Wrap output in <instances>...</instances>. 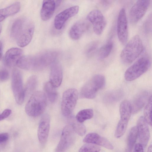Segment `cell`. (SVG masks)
Returning <instances> with one entry per match:
<instances>
[{
    "label": "cell",
    "mask_w": 152,
    "mask_h": 152,
    "mask_svg": "<svg viewBox=\"0 0 152 152\" xmlns=\"http://www.w3.org/2000/svg\"><path fill=\"white\" fill-rule=\"evenodd\" d=\"M78 96L77 91L75 88L67 89L63 94L61 102L62 114L65 117L69 116L76 105Z\"/></svg>",
    "instance_id": "cell-7"
},
{
    "label": "cell",
    "mask_w": 152,
    "mask_h": 152,
    "mask_svg": "<svg viewBox=\"0 0 152 152\" xmlns=\"http://www.w3.org/2000/svg\"><path fill=\"white\" fill-rule=\"evenodd\" d=\"M138 136L136 126L132 127L130 129L127 138V151L128 152H131L137 140Z\"/></svg>",
    "instance_id": "cell-25"
},
{
    "label": "cell",
    "mask_w": 152,
    "mask_h": 152,
    "mask_svg": "<svg viewBox=\"0 0 152 152\" xmlns=\"http://www.w3.org/2000/svg\"><path fill=\"white\" fill-rule=\"evenodd\" d=\"M94 115V112L91 109H87L81 110L76 116V120L80 123H82L86 120L92 118Z\"/></svg>",
    "instance_id": "cell-26"
},
{
    "label": "cell",
    "mask_w": 152,
    "mask_h": 152,
    "mask_svg": "<svg viewBox=\"0 0 152 152\" xmlns=\"http://www.w3.org/2000/svg\"><path fill=\"white\" fill-rule=\"evenodd\" d=\"M88 25L87 23L83 20L77 22L70 28L69 31L70 37L72 39H79L87 30Z\"/></svg>",
    "instance_id": "cell-19"
},
{
    "label": "cell",
    "mask_w": 152,
    "mask_h": 152,
    "mask_svg": "<svg viewBox=\"0 0 152 152\" xmlns=\"http://www.w3.org/2000/svg\"><path fill=\"white\" fill-rule=\"evenodd\" d=\"M57 53L47 51L35 56H23L19 62L20 68L26 70H41L56 60Z\"/></svg>",
    "instance_id": "cell-2"
},
{
    "label": "cell",
    "mask_w": 152,
    "mask_h": 152,
    "mask_svg": "<svg viewBox=\"0 0 152 152\" xmlns=\"http://www.w3.org/2000/svg\"><path fill=\"white\" fill-rule=\"evenodd\" d=\"M87 19L92 24L94 33L97 35H101L107 24L106 19L101 12L98 10H92L88 14Z\"/></svg>",
    "instance_id": "cell-10"
},
{
    "label": "cell",
    "mask_w": 152,
    "mask_h": 152,
    "mask_svg": "<svg viewBox=\"0 0 152 152\" xmlns=\"http://www.w3.org/2000/svg\"><path fill=\"white\" fill-rule=\"evenodd\" d=\"M79 7L74 6L68 8L58 14L54 20V26L56 29L60 30L67 20L75 15L79 11Z\"/></svg>",
    "instance_id": "cell-13"
},
{
    "label": "cell",
    "mask_w": 152,
    "mask_h": 152,
    "mask_svg": "<svg viewBox=\"0 0 152 152\" xmlns=\"http://www.w3.org/2000/svg\"><path fill=\"white\" fill-rule=\"evenodd\" d=\"M100 147L96 145L87 143L84 145L80 148L78 152H99Z\"/></svg>",
    "instance_id": "cell-32"
},
{
    "label": "cell",
    "mask_w": 152,
    "mask_h": 152,
    "mask_svg": "<svg viewBox=\"0 0 152 152\" xmlns=\"http://www.w3.org/2000/svg\"><path fill=\"white\" fill-rule=\"evenodd\" d=\"M134 146L133 152H144L143 147L140 143H137Z\"/></svg>",
    "instance_id": "cell-37"
},
{
    "label": "cell",
    "mask_w": 152,
    "mask_h": 152,
    "mask_svg": "<svg viewBox=\"0 0 152 152\" xmlns=\"http://www.w3.org/2000/svg\"><path fill=\"white\" fill-rule=\"evenodd\" d=\"M63 71L62 66L59 63L55 61L51 67L50 82L55 88L60 86L62 80Z\"/></svg>",
    "instance_id": "cell-18"
},
{
    "label": "cell",
    "mask_w": 152,
    "mask_h": 152,
    "mask_svg": "<svg viewBox=\"0 0 152 152\" xmlns=\"http://www.w3.org/2000/svg\"><path fill=\"white\" fill-rule=\"evenodd\" d=\"M152 96L148 98L144 110L143 117L148 125H152Z\"/></svg>",
    "instance_id": "cell-30"
},
{
    "label": "cell",
    "mask_w": 152,
    "mask_h": 152,
    "mask_svg": "<svg viewBox=\"0 0 152 152\" xmlns=\"http://www.w3.org/2000/svg\"><path fill=\"white\" fill-rule=\"evenodd\" d=\"M149 0L137 1L131 8L129 12V19L132 23L139 21L144 15L150 5Z\"/></svg>",
    "instance_id": "cell-11"
},
{
    "label": "cell",
    "mask_w": 152,
    "mask_h": 152,
    "mask_svg": "<svg viewBox=\"0 0 152 152\" xmlns=\"http://www.w3.org/2000/svg\"><path fill=\"white\" fill-rule=\"evenodd\" d=\"M20 7L19 2L15 3L5 8L0 9V22L9 16L17 13Z\"/></svg>",
    "instance_id": "cell-23"
},
{
    "label": "cell",
    "mask_w": 152,
    "mask_h": 152,
    "mask_svg": "<svg viewBox=\"0 0 152 152\" xmlns=\"http://www.w3.org/2000/svg\"><path fill=\"white\" fill-rule=\"evenodd\" d=\"M55 87L50 83H45L44 86V90L48 99L52 103L55 102L58 98V93Z\"/></svg>",
    "instance_id": "cell-24"
},
{
    "label": "cell",
    "mask_w": 152,
    "mask_h": 152,
    "mask_svg": "<svg viewBox=\"0 0 152 152\" xmlns=\"http://www.w3.org/2000/svg\"><path fill=\"white\" fill-rule=\"evenodd\" d=\"M34 29V25L31 20L26 18H19L12 24L11 36L16 40L19 46L24 47L31 41Z\"/></svg>",
    "instance_id": "cell-1"
},
{
    "label": "cell",
    "mask_w": 152,
    "mask_h": 152,
    "mask_svg": "<svg viewBox=\"0 0 152 152\" xmlns=\"http://www.w3.org/2000/svg\"><path fill=\"white\" fill-rule=\"evenodd\" d=\"M98 47V43L96 42H93L89 45L87 48L86 53L87 56L90 57L95 53Z\"/></svg>",
    "instance_id": "cell-33"
},
{
    "label": "cell",
    "mask_w": 152,
    "mask_h": 152,
    "mask_svg": "<svg viewBox=\"0 0 152 152\" xmlns=\"http://www.w3.org/2000/svg\"><path fill=\"white\" fill-rule=\"evenodd\" d=\"M105 83L104 77L97 75L92 77L82 87L80 93L82 98L92 99L97 92L104 86Z\"/></svg>",
    "instance_id": "cell-5"
},
{
    "label": "cell",
    "mask_w": 152,
    "mask_h": 152,
    "mask_svg": "<svg viewBox=\"0 0 152 152\" xmlns=\"http://www.w3.org/2000/svg\"><path fill=\"white\" fill-rule=\"evenodd\" d=\"M120 121L128 123L132 113L131 104L129 101L125 100L121 103L119 108Z\"/></svg>",
    "instance_id": "cell-22"
},
{
    "label": "cell",
    "mask_w": 152,
    "mask_h": 152,
    "mask_svg": "<svg viewBox=\"0 0 152 152\" xmlns=\"http://www.w3.org/2000/svg\"><path fill=\"white\" fill-rule=\"evenodd\" d=\"M151 65L149 58L145 57L140 58L127 69L124 74L125 80L131 81L137 79L145 72Z\"/></svg>",
    "instance_id": "cell-6"
},
{
    "label": "cell",
    "mask_w": 152,
    "mask_h": 152,
    "mask_svg": "<svg viewBox=\"0 0 152 152\" xmlns=\"http://www.w3.org/2000/svg\"><path fill=\"white\" fill-rule=\"evenodd\" d=\"M75 132L69 124L64 128L56 152H65L72 145L75 138Z\"/></svg>",
    "instance_id": "cell-9"
},
{
    "label": "cell",
    "mask_w": 152,
    "mask_h": 152,
    "mask_svg": "<svg viewBox=\"0 0 152 152\" xmlns=\"http://www.w3.org/2000/svg\"><path fill=\"white\" fill-rule=\"evenodd\" d=\"M1 29H2L1 26V25L0 24V34L1 32Z\"/></svg>",
    "instance_id": "cell-40"
},
{
    "label": "cell",
    "mask_w": 152,
    "mask_h": 152,
    "mask_svg": "<svg viewBox=\"0 0 152 152\" xmlns=\"http://www.w3.org/2000/svg\"><path fill=\"white\" fill-rule=\"evenodd\" d=\"M148 97V93L146 91H142L136 95L131 104L132 113L135 114L140 110L147 102Z\"/></svg>",
    "instance_id": "cell-21"
},
{
    "label": "cell",
    "mask_w": 152,
    "mask_h": 152,
    "mask_svg": "<svg viewBox=\"0 0 152 152\" xmlns=\"http://www.w3.org/2000/svg\"><path fill=\"white\" fill-rule=\"evenodd\" d=\"M83 141L86 143L100 146L109 150L113 149V146L108 140L96 133L88 134L85 136Z\"/></svg>",
    "instance_id": "cell-16"
},
{
    "label": "cell",
    "mask_w": 152,
    "mask_h": 152,
    "mask_svg": "<svg viewBox=\"0 0 152 152\" xmlns=\"http://www.w3.org/2000/svg\"><path fill=\"white\" fill-rule=\"evenodd\" d=\"M9 73L6 70L3 69L0 71V81H5L8 79Z\"/></svg>",
    "instance_id": "cell-34"
},
{
    "label": "cell",
    "mask_w": 152,
    "mask_h": 152,
    "mask_svg": "<svg viewBox=\"0 0 152 152\" xmlns=\"http://www.w3.org/2000/svg\"><path fill=\"white\" fill-rule=\"evenodd\" d=\"M117 30L118 39L123 45L127 43L128 38V24L125 9L120 10L118 17Z\"/></svg>",
    "instance_id": "cell-12"
},
{
    "label": "cell",
    "mask_w": 152,
    "mask_h": 152,
    "mask_svg": "<svg viewBox=\"0 0 152 152\" xmlns=\"http://www.w3.org/2000/svg\"><path fill=\"white\" fill-rule=\"evenodd\" d=\"M148 124L143 116L140 117L138 119L136 126L140 144L143 148L147 145L150 138V132Z\"/></svg>",
    "instance_id": "cell-15"
},
{
    "label": "cell",
    "mask_w": 152,
    "mask_h": 152,
    "mask_svg": "<svg viewBox=\"0 0 152 152\" xmlns=\"http://www.w3.org/2000/svg\"><path fill=\"white\" fill-rule=\"evenodd\" d=\"M12 87L16 102L18 104H21L24 102L25 95L22 75L17 69H14L12 72Z\"/></svg>",
    "instance_id": "cell-8"
},
{
    "label": "cell",
    "mask_w": 152,
    "mask_h": 152,
    "mask_svg": "<svg viewBox=\"0 0 152 152\" xmlns=\"http://www.w3.org/2000/svg\"><path fill=\"white\" fill-rule=\"evenodd\" d=\"M50 117L47 113L42 116L37 131L38 140L41 144L45 145L48 140L50 128Z\"/></svg>",
    "instance_id": "cell-14"
},
{
    "label": "cell",
    "mask_w": 152,
    "mask_h": 152,
    "mask_svg": "<svg viewBox=\"0 0 152 152\" xmlns=\"http://www.w3.org/2000/svg\"><path fill=\"white\" fill-rule=\"evenodd\" d=\"M113 47V43L109 41L102 46L98 51V56L101 59L107 57L111 53Z\"/></svg>",
    "instance_id": "cell-28"
},
{
    "label": "cell",
    "mask_w": 152,
    "mask_h": 152,
    "mask_svg": "<svg viewBox=\"0 0 152 152\" xmlns=\"http://www.w3.org/2000/svg\"><path fill=\"white\" fill-rule=\"evenodd\" d=\"M147 152H152V146L151 145H150L148 147Z\"/></svg>",
    "instance_id": "cell-39"
},
{
    "label": "cell",
    "mask_w": 152,
    "mask_h": 152,
    "mask_svg": "<svg viewBox=\"0 0 152 152\" xmlns=\"http://www.w3.org/2000/svg\"><path fill=\"white\" fill-rule=\"evenodd\" d=\"M60 0H44L40 11L41 19L43 21L49 20L53 15L56 8L60 4Z\"/></svg>",
    "instance_id": "cell-17"
},
{
    "label": "cell",
    "mask_w": 152,
    "mask_h": 152,
    "mask_svg": "<svg viewBox=\"0 0 152 152\" xmlns=\"http://www.w3.org/2000/svg\"><path fill=\"white\" fill-rule=\"evenodd\" d=\"M122 95V93L121 91L116 90L110 91L105 95L104 98V101L108 104L113 103L120 99Z\"/></svg>",
    "instance_id": "cell-29"
},
{
    "label": "cell",
    "mask_w": 152,
    "mask_h": 152,
    "mask_svg": "<svg viewBox=\"0 0 152 152\" xmlns=\"http://www.w3.org/2000/svg\"><path fill=\"white\" fill-rule=\"evenodd\" d=\"M46 105L45 94L40 91H36L32 94L26 105V113L31 117H37L44 112Z\"/></svg>",
    "instance_id": "cell-4"
},
{
    "label": "cell",
    "mask_w": 152,
    "mask_h": 152,
    "mask_svg": "<svg viewBox=\"0 0 152 152\" xmlns=\"http://www.w3.org/2000/svg\"><path fill=\"white\" fill-rule=\"evenodd\" d=\"M75 133L80 136H83L86 132V129L82 124L76 120L72 121L70 123Z\"/></svg>",
    "instance_id": "cell-31"
},
{
    "label": "cell",
    "mask_w": 152,
    "mask_h": 152,
    "mask_svg": "<svg viewBox=\"0 0 152 152\" xmlns=\"http://www.w3.org/2000/svg\"><path fill=\"white\" fill-rule=\"evenodd\" d=\"M143 49L142 41L138 35H136L125 44L120 54L122 61L129 64L135 61L141 54Z\"/></svg>",
    "instance_id": "cell-3"
},
{
    "label": "cell",
    "mask_w": 152,
    "mask_h": 152,
    "mask_svg": "<svg viewBox=\"0 0 152 152\" xmlns=\"http://www.w3.org/2000/svg\"><path fill=\"white\" fill-rule=\"evenodd\" d=\"M9 135L7 133L0 134V144L6 142L9 139Z\"/></svg>",
    "instance_id": "cell-36"
},
{
    "label": "cell",
    "mask_w": 152,
    "mask_h": 152,
    "mask_svg": "<svg viewBox=\"0 0 152 152\" xmlns=\"http://www.w3.org/2000/svg\"><path fill=\"white\" fill-rule=\"evenodd\" d=\"M12 111L9 109L4 110L3 112L0 114V121L7 118L11 113Z\"/></svg>",
    "instance_id": "cell-35"
},
{
    "label": "cell",
    "mask_w": 152,
    "mask_h": 152,
    "mask_svg": "<svg viewBox=\"0 0 152 152\" xmlns=\"http://www.w3.org/2000/svg\"><path fill=\"white\" fill-rule=\"evenodd\" d=\"M37 82V78L35 75L30 77L28 80L24 89L25 97L29 95L36 88Z\"/></svg>",
    "instance_id": "cell-27"
},
{
    "label": "cell",
    "mask_w": 152,
    "mask_h": 152,
    "mask_svg": "<svg viewBox=\"0 0 152 152\" xmlns=\"http://www.w3.org/2000/svg\"><path fill=\"white\" fill-rule=\"evenodd\" d=\"M23 51L20 49L13 48L8 50L6 52L4 61L6 64L12 67L16 65L18 60L23 56Z\"/></svg>",
    "instance_id": "cell-20"
},
{
    "label": "cell",
    "mask_w": 152,
    "mask_h": 152,
    "mask_svg": "<svg viewBox=\"0 0 152 152\" xmlns=\"http://www.w3.org/2000/svg\"><path fill=\"white\" fill-rule=\"evenodd\" d=\"M2 42L1 41H0V59L2 57Z\"/></svg>",
    "instance_id": "cell-38"
}]
</instances>
